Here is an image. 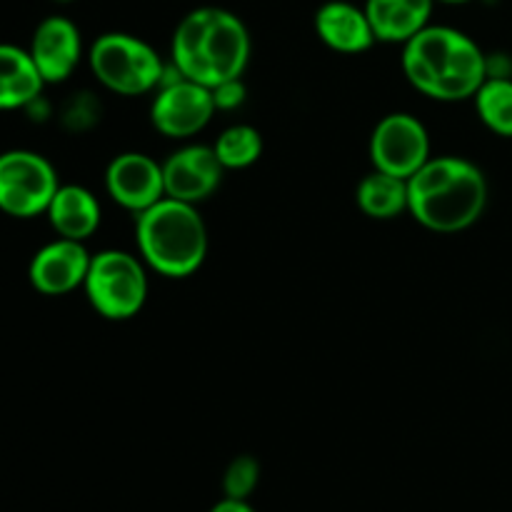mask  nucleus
Returning a JSON list of instances; mask_svg holds the SVG:
<instances>
[{
	"mask_svg": "<svg viewBox=\"0 0 512 512\" xmlns=\"http://www.w3.org/2000/svg\"><path fill=\"white\" fill-rule=\"evenodd\" d=\"M403 70L415 90L455 103L475 98L488 80V55L450 25H428L403 45Z\"/></svg>",
	"mask_w": 512,
	"mask_h": 512,
	"instance_id": "nucleus-1",
	"label": "nucleus"
},
{
	"mask_svg": "<svg viewBox=\"0 0 512 512\" xmlns=\"http://www.w3.org/2000/svg\"><path fill=\"white\" fill-rule=\"evenodd\" d=\"M170 55L183 78L215 88L223 80L243 78L250 60V33L235 13L205 5L180 20Z\"/></svg>",
	"mask_w": 512,
	"mask_h": 512,
	"instance_id": "nucleus-2",
	"label": "nucleus"
},
{
	"mask_svg": "<svg viewBox=\"0 0 512 512\" xmlns=\"http://www.w3.org/2000/svg\"><path fill=\"white\" fill-rule=\"evenodd\" d=\"M488 205L483 170L458 155L430 158L408 178V213L435 233H460L478 223Z\"/></svg>",
	"mask_w": 512,
	"mask_h": 512,
	"instance_id": "nucleus-3",
	"label": "nucleus"
},
{
	"mask_svg": "<svg viewBox=\"0 0 512 512\" xmlns=\"http://www.w3.org/2000/svg\"><path fill=\"white\" fill-rule=\"evenodd\" d=\"M140 258L165 278H188L208 255V228L193 203L165 195L135 215Z\"/></svg>",
	"mask_w": 512,
	"mask_h": 512,
	"instance_id": "nucleus-4",
	"label": "nucleus"
},
{
	"mask_svg": "<svg viewBox=\"0 0 512 512\" xmlns=\"http://www.w3.org/2000/svg\"><path fill=\"white\" fill-rule=\"evenodd\" d=\"M90 68L108 90L118 95H143L160 88L165 65L145 40L128 33H105L90 45Z\"/></svg>",
	"mask_w": 512,
	"mask_h": 512,
	"instance_id": "nucleus-5",
	"label": "nucleus"
},
{
	"mask_svg": "<svg viewBox=\"0 0 512 512\" xmlns=\"http://www.w3.org/2000/svg\"><path fill=\"white\" fill-rule=\"evenodd\" d=\"M83 290L98 315L130 320L143 310L148 298L145 263L125 250H100L90 260Z\"/></svg>",
	"mask_w": 512,
	"mask_h": 512,
	"instance_id": "nucleus-6",
	"label": "nucleus"
},
{
	"mask_svg": "<svg viewBox=\"0 0 512 512\" xmlns=\"http://www.w3.org/2000/svg\"><path fill=\"white\" fill-rule=\"evenodd\" d=\"M58 173L45 155L35 150L0 153V210L10 218H35L48 210Z\"/></svg>",
	"mask_w": 512,
	"mask_h": 512,
	"instance_id": "nucleus-7",
	"label": "nucleus"
},
{
	"mask_svg": "<svg viewBox=\"0 0 512 512\" xmlns=\"http://www.w3.org/2000/svg\"><path fill=\"white\" fill-rule=\"evenodd\" d=\"M430 158L428 130L410 113L385 115L370 135V160L375 170L408 180Z\"/></svg>",
	"mask_w": 512,
	"mask_h": 512,
	"instance_id": "nucleus-8",
	"label": "nucleus"
},
{
	"mask_svg": "<svg viewBox=\"0 0 512 512\" xmlns=\"http://www.w3.org/2000/svg\"><path fill=\"white\" fill-rule=\"evenodd\" d=\"M213 90L195 80L175 73L173 80H163L150 105V120L163 135L185 140L198 135L215 115Z\"/></svg>",
	"mask_w": 512,
	"mask_h": 512,
	"instance_id": "nucleus-9",
	"label": "nucleus"
},
{
	"mask_svg": "<svg viewBox=\"0 0 512 512\" xmlns=\"http://www.w3.org/2000/svg\"><path fill=\"white\" fill-rule=\"evenodd\" d=\"M105 190L110 198L135 215L165 198L163 163L145 153H123L105 170Z\"/></svg>",
	"mask_w": 512,
	"mask_h": 512,
	"instance_id": "nucleus-10",
	"label": "nucleus"
},
{
	"mask_svg": "<svg viewBox=\"0 0 512 512\" xmlns=\"http://www.w3.org/2000/svg\"><path fill=\"white\" fill-rule=\"evenodd\" d=\"M223 165H220L215 148L210 145H185L168 155L163 163L165 195L183 203L198 205L200 200L210 198L223 180Z\"/></svg>",
	"mask_w": 512,
	"mask_h": 512,
	"instance_id": "nucleus-11",
	"label": "nucleus"
},
{
	"mask_svg": "<svg viewBox=\"0 0 512 512\" xmlns=\"http://www.w3.org/2000/svg\"><path fill=\"white\" fill-rule=\"evenodd\" d=\"M93 255L80 240L55 238L33 255L28 265V280L43 295H68L83 288Z\"/></svg>",
	"mask_w": 512,
	"mask_h": 512,
	"instance_id": "nucleus-12",
	"label": "nucleus"
},
{
	"mask_svg": "<svg viewBox=\"0 0 512 512\" xmlns=\"http://www.w3.org/2000/svg\"><path fill=\"white\" fill-rule=\"evenodd\" d=\"M28 53L43 75L45 85L63 83L75 73L83 58V38L78 25L63 15H50L35 28Z\"/></svg>",
	"mask_w": 512,
	"mask_h": 512,
	"instance_id": "nucleus-13",
	"label": "nucleus"
},
{
	"mask_svg": "<svg viewBox=\"0 0 512 512\" xmlns=\"http://www.w3.org/2000/svg\"><path fill=\"white\" fill-rule=\"evenodd\" d=\"M315 33L335 53L358 55L373 48L375 38L365 8L348 0H330L315 13Z\"/></svg>",
	"mask_w": 512,
	"mask_h": 512,
	"instance_id": "nucleus-14",
	"label": "nucleus"
},
{
	"mask_svg": "<svg viewBox=\"0 0 512 512\" xmlns=\"http://www.w3.org/2000/svg\"><path fill=\"white\" fill-rule=\"evenodd\" d=\"M435 0H365L373 33L380 43H408L430 25Z\"/></svg>",
	"mask_w": 512,
	"mask_h": 512,
	"instance_id": "nucleus-15",
	"label": "nucleus"
},
{
	"mask_svg": "<svg viewBox=\"0 0 512 512\" xmlns=\"http://www.w3.org/2000/svg\"><path fill=\"white\" fill-rule=\"evenodd\" d=\"M45 215L58 238L85 243L100 225V203L83 185H60Z\"/></svg>",
	"mask_w": 512,
	"mask_h": 512,
	"instance_id": "nucleus-16",
	"label": "nucleus"
},
{
	"mask_svg": "<svg viewBox=\"0 0 512 512\" xmlns=\"http://www.w3.org/2000/svg\"><path fill=\"white\" fill-rule=\"evenodd\" d=\"M45 80L25 48L0 43V110H18L35 103Z\"/></svg>",
	"mask_w": 512,
	"mask_h": 512,
	"instance_id": "nucleus-17",
	"label": "nucleus"
},
{
	"mask_svg": "<svg viewBox=\"0 0 512 512\" xmlns=\"http://www.w3.org/2000/svg\"><path fill=\"white\" fill-rule=\"evenodd\" d=\"M355 198L368 218H398L400 213L408 210V180L383 173V170H373L360 180Z\"/></svg>",
	"mask_w": 512,
	"mask_h": 512,
	"instance_id": "nucleus-18",
	"label": "nucleus"
},
{
	"mask_svg": "<svg viewBox=\"0 0 512 512\" xmlns=\"http://www.w3.org/2000/svg\"><path fill=\"white\" fill-rule=\"evenodd\" d=\"M475 108L493 133L512 138V80L508 75H488L475 93Z\"/></svg>",
	"mask_w": 512,
	"mask_h": 512,
	"instance_id": "nucleus-19",
	"label": "nucleus"
},
{
	"mask_svg": "<svg viewBox=\"0 0 512 512\" xmlns=\"http://www.w3.org/2000/svg\"><path fill=\"white\" fill-rule=\"evenodd\" d=\"M213 148L225 170L248 168L263 155V135L253 125H230L218 135Z\"/></svg>",
	"mask_w": 512,
	"mask_h": 512,
	"instance_id": "nucleus-20",
	"label": "nucleus"
},
{
	"mask_svg": "<svg viewBox=\"0 0 512 512\" xmlns=\"http://www.w3.org/2000/svg\"><path fill=\"white\" fill-rule=\"evenodd\" d=\"M260 480V463L253 455H238L223 475L225 498L248 500Z\"/></svg>",
	"mask_w": 512,
	"mask_h": 512,
	"instance_id": "nucleus-21",
	"label": "nucleus"
},
{
	"mask_svg": "<svg viewBox=\"0 0 512 512\" xmlns=\"http://www.w3.org/2000/svg\"><path fill=\"white\" fill-rule=\"evenodd\" d=\"M210 90H213V100H215V108L218 110L240 108V105L245 103V95H248L243 78L223 80V83H218L215 88H210Z\"/></svg>",
	"mask_w": 512,
	"mask_h": 512,
	"instance_id": "nucleus-22",
	"label": "nucleus"
},
{
	"mask_svg": "<svg viewBox=\"0 0 512 512\" xmlns=\"http://www.w3.org/2000/svg\"><path fill=\"white\" fill-rule=\"evenodd\" d=\"M210 512H255L253 505L248 500H235V498H223L220 503H215Z\"/></svg>",
	"mask_w": 512,
	"mask_h": 512,
	"instance_id": "nucleus-23",
	"label": "nucleus"
},
{
	"mask_svg": "<svg viewBox=\"0 0 512 512\" xmlns=\"http://www.w3.org/2000/svg\"><path fill=\"white\" fill-rule=\"evenodd\" d=\"M438 3H450V5H460V3H470V0H438Z\"/></svg>",
	"mask_w": 512,
	"mask_h": 512,
	"instance_id": "nucleus-24",
	"label": "nucleus"
},
{
	"mask_svg": "<svg viewBox=\"0 0 512 512\" xmlns=\"http://www.w3.org/2000/svg\"><path fill=\"white\" fill-rule=\"evenodd\" d=\"M58 3H73V0H58Z\"/></svg>",
	"mask_w": 512,
	"mask_h": 512,
	"instance_id": "nucleus-25",
	"label": "nucleus"
}]
</instances>
